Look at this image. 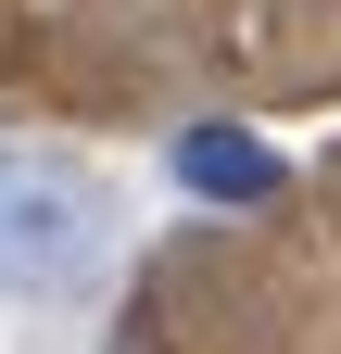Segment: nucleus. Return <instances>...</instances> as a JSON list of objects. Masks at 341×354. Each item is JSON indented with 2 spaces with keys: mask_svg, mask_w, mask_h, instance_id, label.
<instances>
[{
  "mask_svg": "<svg viewBox=\"0 0 341 354\" xmlns=\"http://www.w3.org/2000/svg\"><path fill=\"white\" fill-rule=\"evenodd\" d=\"M101 279V190L51 152H0V304H64Z\"/></svg>",
  "mask_w": 341,
  "mask_h": 354,
  "instance_id": "1",
  "label": "nucleus"
},
{
  "mask_svg": "<svg viewBox=\"0 0 341 354\" xmlns=\"http://www.w3.org/2000/svg\"><path fill=\"white\" fill-rule=\"evenodd\" d=\"M177 190L190 203H266L278 190V152L253 140V127H190L177 140Z\"/></svg>",
  "mask_w": 341,
  "mask_h": 354,
  "instance_id": "2",
  "label": "nucleus"
}]
</instances>
